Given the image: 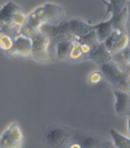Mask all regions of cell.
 <instances>
[{"instance_id":"cell-18","label":"cell","mask_w":130,"mask_h":148,"mask_svg":"<svg viewBox=\"0 0 130 148\" xmlns=\"http://www.w3.org/2000/svg\"><path fill=\"white\" fill-rule=\"evenodd\" d=\"M109 134H111V136H112V140H114L115 147H117V148H130V138L129 136H124L122 134L117 133L114 129L109 130Z\"/></svg>"},{"instance_id":"cell-21","label":"cell","mask_w":130,"mask_h":148,"mask_svg":"<svg viewBox=\"0 0 130 148\" xmlns=\"http://www.w3.org/2000/svg\"><path fill=\"white\" fill-rule=\"evenodd\" d=\"M83 56H84V53H83V49H81V45L79 44L77 41H75L73 42V45H72L71 53H70V58L77 59V58H81Z\"/></svg>"},{"instance_id":"cell-19","label":"cell","mask_w":130,"mask_h":148,"mask_svg":"<svg viewBox=\"0 0 130 148\" xmlns=\"http://www.w3.org/2000/svg\"><path fill=\"white\" fill-rule=\"evenodd\" d=\"M13 42H14V39L12 36L5 34L3 30H0V49L9 52L13 47Z\"/></svg>"},{"instance_id":"cell-24","label":"cell","mask_w":130,"mask_h":148,"mask_svg":"<svg viewBox=\"0 0 130 148\" xmlns=\"http://www.w3.org/2000/svg\"><path fill=\"white\" fill-rule=\"evenodd\" d=\"M120 53H121V56H122V58L125 59L128 63H130V48H125V49Z\"/></svg>"},{"instance_id":"cell-14","label":"cell","mask_w":130,"mask_h":148,"mask_svg":"<svg viewBox=\"0 0 130 148\" xmlns=\"http://www.w3.org/2000/svg\"><path fill=\"white\" fill-rule=\"evenodd\" d=\"M103 3L106 4L107 13L111 14V17L118 14L124 8L128 7V0H103Z\"/></svg>"},{"instance_id":"cell-10","label":"cell","mask_w":130,"mask_h":148,"mask_svg":"<svg viewBox=\"0 0 130 148\" xmlns=\"http://www.w3.org/2000/svg\"><path fill=\"white\" fill-rule=\"evenodd\" d=\"M31 50H32V42L30 38H26L23 35H18L14 39L12 49L8 53L18 54V56H31Z\"/></svg>"},{"instance_id":"cell-15","label":"cell","mask_w":130,"mask_h":148,"mask_svg":"<svg viewBox=\"0 0 130 148\" xmlns=\"http://www.w3.org/2000/svg\"><path fill=\"white\" fill-rule=\"evenodd\" d=\"M128 44H129L128 34L126 32H118L117 36H116V40L114 42V47H112V49H111V54L122 52L125 48H128Z\"/></svg>"},{"instance_id":"cell-16","label":"cell","mask_w":130,"mask_h":148,"mask_svg":"<svg viewBox=\"0 0 130 148\" xmlns=\"http://www.w3.org/2000/svg\"><path fill=\"white\" fill-rule=\"evenodd\" d=\"M73 42L75 41H61V42H57V44H55L57 57L61 59V61H63V59H66V58L70 57V53H71Z\"/></svg>"},{"instance_id":"cell-7","label":"cell","mask_w":130,"mask_h":148,"mask_svg":"<svg viewBox=\"0 0 130 148\" xmlns=\"http://www.w3.org/2000/svg\"><path fill=\"white\" fill-rule=\"evenodd\" d=\"M70 136L71 135L68 134L67 129L59 126V125H53V126H50L49 129L47 130V133H45V139H47L48 143H49L50 146H57V147L63 146V144L68 140Z\"/></svg>"},{"instance_id":"cell-4","label":"cell","mask_w":130,"mask_h":148,"mask_svg":"<svg viewBox=\"0 0 130 148\" xmlns=\"http://www.w3.org/2000/svg\"><path fill=\"white\" fill-rule=\"evenodd\" d=\"M31 42H32V50H31V56L35 61L38 62H49L50 61V54H49V45L50 39L48 35L41 32L40 30L36 31L32 36H31Z\"/></svg>"},{"instance_id":"cell-9","label":"cell","mask_w":130,"mask_h":148,"mask_svg":"<svg viewBox=\"0 0 130 148\" xmlns=\"http://www.w3.org/2000/svg\"><path fill=\"white\" fill-rule=\"evenodd\" d=\"M86 59H89V61L97 63L98 66H101V64L106 63V62L112 61V54L104 47L103 42H99L97 47H94L90 50L89 54H86Z\"/></svg>"},{"instance_id":"cell-8","label":"cell","mask_w":130,"mask_h":148,"mask_svg":"<svg viewBox=\"0 0 130 148\" xmlns=\"http://www.w3.org/2000/svg\"><path fill=\"white\" fill-rule=\"evenodd\" d=\"M115 111L118 116H126L130 113V94L120 89H115Z\"/></svg>"},{"instance_id":"cell-20","label":"cell","mask_w":130,"mask_h":148,"mask_svg":"<svg viewBox=\"0 0 130 148\" xmlns=\"http://www.w3.org/2000/svg\"><path fill=\"white\" fill-rule=\"evenodd\" d=\"M26 19H27V16L25 14L22 10H19V12H17L14 16H13V19H12V23H13V26H16V27H18V28H21L22 25L26 22Z\"/></svg>"},{"instance_id":"cell-5","label":"cell","mask_w":130,"mask_h":148,"mask_svg":"<svg viewBox=\"0 0 130 148\" xmlns=\"http://www.w3.org/2000/svg\"><path fill=\"white\" fill-rule=\"evenodd\" d=\"M40 31L48 35L52 42L61 41H76V38L70 32L68 21H63L58 25H41Z\"/></svg>"},{"instance_id":"cell-12","label":"cell","mask_w":130,"mask_h":148,"mask_svg":"<svg viewBox=\"0 0 130 148\" xmlns=\"http://www.w3.org/2000/svg\"><path fill=\"white\" fill-rule=\"evenodd\" d=\"M128 7L124 8L118 14L111 17V22L112 26H114V30L118 31V32H126V25H128Z\"/></svg>"},{"instance_id":"cell-1","label":"cell","mask_w":130,"mask_h":148,"mask_svg":"<svg viewBox=\"0 0 130 148\" xmlns=\"http://www.w3.org/2000/svg\"><path fill=\"white\" fill-rule=\"evenodd\" d=\"M30 17L38 19L41 25H58L66 21V12L61 5L47 3L41 7L36 8L34 12L29 14Z\"/></svg>"},{"instance_id":"cell-2","label":"cell","mask_w":130,"mask_h":148,"mask_svg":"<svg viewBox=\"0 0 130 148\" xmlns=\"http://www.w3.org/2000/svg\"><path fill=\"white\" fill-rule=\"evenodd\" d=\"M101 72L106 80L114 86V89H120L124 92H130L129 89V75L125 73L114 61L101 64Z\"/></svg>"},{"instance_id":"cell-11","label":"cell","mask_w":130,"mask_h":148,"mask_svg":"<svg viewBox=\"0 0 130 148\" xmlns=\"http://www.w3.org/2000/svg\"><path fill=\"white\" fill-rule=\"evenodd\" d=\"M68 28H70V32L77 39V38H81V36L86 35V34H89L90 31L94 30V25L86 23V22L83 21V19L72 18L68 21Z\"/></svg>"},{"instance_id":"cell-22","label":"cell","mask_w":130,"mask_h":148,"mask_svg":"<svg viewBox=\"0 0 130 148\" xmlns=\"http://www.w3.org/2000/svg\"><path fill=\"white\" fill-rule=\"evenodd\" d=\"M81 147H99V142L93 136H86L80 142Z\"/></svg>"},{"instance_id":"cell-27","label":"cell","mask_w":130,"mask_h":148,"mask_svg":"<svg viewBox=\"0 0 130 148\" xmlns=\"http://www.w3.org/2000/svg\"><path fill=\"white\" fill-rule=\"evenodd\" d=\"M129 89H130V76H129Z\"/></svg>"},{"instance_id":"cell-23","label":"cell","mask_w":130,"mask_h":148,"mask_svg":"<svg viewBox=\"0 0 130 148\" xmlns=\"http://www.w3.org/2000/svg\"><path fill=\"white\" fill-rule=\"evenodd\" d=\"M101 77H102V72H99V71H94V72L90 73L89 81L92 82V84H97V82L101 80Z\"/></svg>"},{"instance_id":"cell-17","label":"cell","mask_w":130,"mask_h":148,"mask_svg":"<svg viewBox=\"0 0 130 148\" xmlns=\"http://www.w3.org/2000/svg\"><path fill=\"white\" fill-rule=\"evenodd\" d=\"M76 41H77L79 44H81V45H86V47H89L90 49H93V48L97 47V45L101 42L99 40H98L97 32H95L94 30L90 31V32L86 34V35L81 36V38H77L76 39Z\"/></svg>"},{"instance_id":"cell-26","label":"cell","mask_w":130,"mask_h":148,"mask_svg":"<svg viewBox=\"0 0 130 148\" xmlns=\"http://www.w3.org/2000/svg\"><path fill=\"white\" fill-rule=\"evenodd\" d=\"M128 133H129V138H130V113L128 115Z\"/></svg>"},{"instance_id":"cell-3","label":"cell","mask_w":130,"mask_h":148,"mask_svg":"<svg viewBox=\"0 0 130 148\" xmlns=\"http://www.w3.org/2000/svg\"><path fill=\"white\" fill-rule=\"evenodd\" d=\"M19 10H22V8L17 5L14 1H8L0 8V30L10 35L13 39L19 35V28L13 26L12 23L13 16Z\"/></svg>"},{"instance_id":"cell-25","label":"cell","mask_w":130,"mask_h":148,"mask_svg":"<svg viewBox=\"0 0 130 148\" xmlns=\"http://www.w3.org/2000/svg\"><path fill=\"white\" fill-rule=\"evenodd\" d=\"M128 13H129V17H128V25L130 26V0H128Z\"/></svg>"},{"instance_id":"cell-6","label":"cell","mask_w":130,"mask_h":148,"mask_svg":"<svg viewBox=\"0 0 130 148\" xmlns=\"http://www.w3.org/2000/svg\"><path fill=\"white\" fill-rule=\"evenodd\" d=\"M23 143V134L17 122H12L0 136V148H19Z\"/></svg>"},{"instance_id":"cell-13","label":"cell","mask_w":130,"mask_h":148,"mask_svg":"<svg viewBox=\"0 0 130 148\" xmlns=\"http://www.w3.org/2000/svg\"><path fill=\"white\" fill-rule=\"evenodd\" d=\"M94 31L97 32L98 40L101 42H103L109 35H111L112 31H114V26H112L111 18H109L108 21H104V22H101V23L94 25Z\"/></svg>"}]
</instances>
